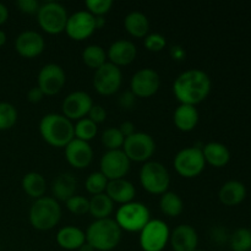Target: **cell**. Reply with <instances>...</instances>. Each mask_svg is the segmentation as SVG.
<instances>
[{"mask_svg": "<svg viewBox=\"0 0 251 251\" xmlns=\"http://www.w3.org/2000/svg\"><path fill=\"white\" fill-rule=\"evenodd\" d=\"M212 88L210 76L200 69H189L173 82V93L180 104L198 105L208 97Z\"/></svg>", "mask_w": 251, "mask_h": 251, "instance_id": "6da1fadb", "label": "cell"}, {"mask_svg": "<svg viewBox=\"0 0 251 251\" xmlns=\"http://www.w3.org/2000/svg\"><path fill=\"white\" fill-rule=\"evenodd\" d=\"M39 134L47 144L53 147H65L75 139L73 122L58 113H49L42 117Z\"/></svg>", "mask_w": 251, "mask_h": 251, "instance_id": "7a4b0ae2", "label": "cell"}, {"mask_svg": "<svg viewBox=\"0 0 251 251\" xmlns=\"http://www.w3.org/2000/svg\"><path fill=\"white\" fill-rule=\"evenodd\" d=\"M122 232L115 220L110 217L95 220V222L88 226L85 233L86 243L96 251H112L119 245Z\"/></svg>", "mask_w": 251, "mask_h": 251, "instance_id": "3957f363", "label": "cell"}, {"mask_svg": "<svg viewBox=\"0 0 251 251\" xmlns=\"http://www.w3.org/2000/svg\"><path fill=\"white\" fill-rule=\"evenodd\" d=\"M29 223L37 230H50L61 220V207L50 196H43L32 203L28 215Z\"/></svg>", "mask_w": 251, "mask_h": 251, "instance_id": "277c9868", "label": "cell"}, {"mask_svg": "<svg viewBox=\"0 0 251 251\" xmlns=\"http://www.w3.org/2000/svg\"><path fill=\"white\" fill-rule=\"evenodd\" d=\"M150 220L151 213L149 207L139 201H131L120 205L115 213V222L118 223L120 229L129 233H140Z\"/></svg>", "mask_w": 251, "mask_h": 251, "instance_id": "5b68a950", "label": "cell"}, {"mask_svg": "<svg viewBox=\"0 0 251 251\" xmlns=\"http://www.w3.org/2000/svg\"><path fill=\"white\" fill-rule=\"evenodd\" d=\"M140 183L147 193L162 195L168 191L171 176L163 164L156 161H149L140 169Z\"/></svg>", "mask_w": 251, "mask_h": 251, "instance_id": "8992f818", "label": "cell"}, {"mask_svg": "<svg viewBox=\"0 0 251 251\" xmlns=\"http://www.w3.org/2000/svg\"><path fill=\"white\" fill-rule=\"evenodd\" d=\"M69 15L63 4L56 1H47L39 6L37 21L48 34H59L65 31Z\"/></svg>", "mask_w": 251, "mask_h": 251, "instance_id": "52a82bcc", "label": "cell"}, {"mask_svg": "<svg viewBox=\"0 0 251 251\" xmlns=\"http://www.w3.org/2000/svg\"><path fill=\"white\" fill-rule=\"evenodd\" d=\"M176 173L183 178H195L200 176L206 167L202 149L198 146H189L180 150L173 159Z\"/></svg>", "mask_w": 251, "mask_h": 251, "instance_id": "ba28073f", "label": "cell"}, {"mask_svg": "<svg viewBox=\"0 0 251 251\" xmlns=\"http://www.w3.org/2000/svg\"><path fill=\"white\" fill-rule=\"evenodd\" d=\"M171 230L162 220H150L140 232L139 243L144 251H163L169 243Z\"/></svg>", "mask_w": 251, "mask_h": 251, "instance_id": "9c48e42d", "label": "cell"}, {"mask_svg": "<svg viewBox=\"0 0 251 251\" xmlns=\"http://www.w3.org/2000/svg\"><path fill=\"white\" fill-rule=\"evenodd\" d=\"M122 150L130 159V162L146 163L151 159L156 151V142L151 135L136 131L131 136L125 137Z\"/></svg>", "mask_w": 251, "mask_h": 251, "instance_id": "30bf717a", "label": "cell"}, {"mask_svg": "<svg viewBox=\"0 0 251 251\" xmlns=\"http://www.w3.org/2000/svg\"><path fill=\"white\" fill-rule=\"evenodd\" d=\"M93 87L100 95L112 96L119 91L123 83V73L119 66L107 61L93 74Z\"/></svg>", "mask_w": 251, "mask_h": 251, "instance_id": "8fae6325", "label": "cell"}, {"mask_svg": "<svg viewBox=\"0 0 251 251\" xmlns=\"http://www.w3.org/2000/svg\"><path fill=\"white\" fill-rule=\"evenodd\" d=\"M66 83L65 70L55 63L42 66L37 76V86L44 96H55L60 92Z\"/></svg>", "mask_w": 251, "mask_h": 251, "instance_id": "7c38bea8", "label": "cell"}, {"mask_svg": "<svg viewBox=\"0 0 251 251\" xmlns=\"http://www.w3.org/2000/svg\"><path fill=\"white\" fill-rule=\"evenodd\" d=\"M161 86V77L158 73L151 68L137 70L130 81V91L137 98H149L156 95Z\"/></svg>", "mask_w": 251, "mask_h": 251, "instance_id": "4fadbf2b", "label": "cell"}, {"mask_svg": "<svg viewBox=\"0 0 251 251\" xmlns=\"http://www.w3.org/2000/svg\"><path fill=\"white\" fill-rule=\"evenodd\" d=\"M130 164L131 162L123 150L107 151L100 158V172L108 180L122 179L129 173Z\"/></svg>", "mask_w": 251, "mask_h": 251, "instance_id": "5bb4252c", "label": "cell"}, {"mask_svg": "<svg viewBox=\"0 0 251 251\" xmlns=\"http://www.w3.org/2000/svg\"><path fill=\"white\" fill-rule=\"evenodd\" d=\"M92 105L93 100L87 92L74 91L64 98L63 103H61V110H63L64 117L68 118L69 120L77 122V120L87 117Z\"/></svg>", "mask_w": 251, "mask_h": 251, "instance_id": "9a60e30c", "label": "cell"}, {"mask_svg": "<svg viewBox=\"0 0 251 251\" xmlns=\"http://www.w3.org/2000/svg\"><path fill=\"white\" fill-rule=\"evenodd\" d=\"M95 31V16L91 15L87 10L76 11L69 16L65 32L74 41H83L92 36Z\"/></svg>", "mask_w": 251, "mask_h": 251, "instance_id": "2e32d148", "label": "cell"}, {"mask_svg": "<svg viewBox=\"0 0 251 251\" xmlns=\"http://www.w3.org/2000/svg\"><path fill=\"white\" fill-rule=\"evenodd\" d=\"M46 48V41L39 32L26 29L15 39V49L21 56L27 59L41 55Z\"/></svg>", "mask_w": 251, "mask_h": 251, "instance_id": "e0dca14e", "label": "cell"}, {"mask_svg": "<svg viewBox=\"0 0 251 251\" xmlns=\"http://www.w3.org/2000/svg\"><path fill=\"white\" fill-rule=\"evenodd\" d=\"M65 158L68 163L76 169L88 167L93 159V150L90 142L73 139L65 146Z\"/></svg>", "mask_w": 251, "mask_h": 251, "instance_id": "ac0fdd59", "label": "cell"}, {"mask_svg": "<svg viewBox=\"0 0 251 251\" xmlns=\"http://www.w3.org/2000/svg\"><path fill=\"white\" fill-rule=\"evenodd\" d=\"M169 244L174 251H195L199 245L198 232L190 225H179L171 232Z\"/></svg>", "mask_w": 251, "mask_h": 251, "instance_id": "d6986e66", "label": "cell"}, {"mask_svg": "<svg viewBox=\"0 0 251 251\" xmlns=\"http://www.w3.org/2000/svg\"><path fill=\"white\" fill-rule=\"evenodd\" d=\"M137 48L134 42L127 39H117L110 44L107 51V59L109 63L117 66H126L136 59Z\"/></svg>", "mask_w": 251, "mask_h": 251, "instance_id": "ffe728a7", "label": "cell"}, {"mask_svg": "<svg viewBox=\"0 0 251 251\" xmlns=\"http://www.w3.org/2000/svg\"><path fill=\"white\" fill-rule=\"evenodd\" d=\"M105 194L109 196L113 202L124 205V203L134 201L135 195H136V189L131 181L126 180L125 178L115 179V180L108 181Z\"/></svg>", "mask_w": 251, "mask_h": 251, "instance_id": "44dd1931", "label": "cell"}, {"mask_svg": "<svg viewBox=\"0 0 251 251\" xmlns=\"http://www.w3.org/2000/svg\"><path fill=\"white\" fill-rule=\"evenodd\" d=\"M248 195L247 186L239 180H228L221 186L218 191V199L221 202L228 207L238 206L245 200Z\"/></svg>", "mask_w": 251, "mask_h": 251, "instance_id": "7402d4cb", "label": "cell"}, {"mask_svg": "<svg viewBox=\"0 0 251 251\" xmlns=\"http://www.w3.org/2000/svg\"><path fill=\"white\" fill-rule=\"evenodd\" d=\"M199 110L195 105L179 104L173 113V123L180 131H193L199 123Z\"/></svg>", "mask_w": 251, "mask_h": 251, "instance_id": "603a6c76", "label": "cell"}, {"mask_svg": "<svg viewBox=\"0 0 251 251\" xmlns=\"http://www.w3.org/2000/svg\"><path fill=\"white\" fill-rule=\"evenodd\" d=\"M56 243L61 249L78 250L86 243V234L75 226H65L56 233Z\"/></svg>", "mask_w": 251, "mask_h": 251, "instance_id": "cb8c5ba5", "label": "cell"}, {"mask_svg": "<svg viewBox=\"0 0 251 251\" xmlns=\"http://www.w3.org/2000/svg\"><path fill=\"white\" fill-rule=\"evenodd\" d=\"M77 180L71 173H61L56 176L51 184V193L56 201H66L76 195Z\"/></svg>", "mask_w": 251, "mask_h": 251, "instance_id": "d4e9b609", "label": "cell"}, {"mask_svg": "<svg viewBox=\"0 0 251 251\" xmlns=\"http://www.w3.org/2000/svg\"><path fill=\"white\" fill-rule=\"evenodd\" d=\"M203 158L206 164L215 167V168H223L230 161V151L226 145L221 142H208L202 147Z\"/></svg>", "mask_w": 251, "mask_h": 251, "instance_id": "484cf974", "label": "cell"}, {"mask_svg": "<svg viewBox=\"0 0 251 251\" xmlns=\"http://www.w3.org/2000/svg\"><path fill=\"white\" fill-rule=\"evenodd\" d=\"M124 27L130 36L145 38L150 31L149 17L141 11H131L125 16Z\"/></svg>", "mask_w": 251, "mask_h": 251, "instance_id": "4316f807", "label": "cell"}, {"mask_svg": "<svg viewBox=\"0 0 251 251\" xmlns=\"http://www.w3.org/2000/svg\"><path fill=\"white\" fill-rule=\"evenodd\" d=\"M21 185L25 193L29 198L34 199V200L43 198L47 190L46 178L41 173H37V172H29V173L25 174L24 178H22Z\"/></svg>", "mask_w": 251, "mask_h": 251, "instance_id": "83f0119b", "label": "cell"}, {"mask_svg": "<svg viewBox=\"0 0 251 251\" xmlns=\"http://www.w3.org/2000/svg\"><path fill=\"white\" fill-rule=\"evenodd\" d=\"M113 210H114V202L110 200L109 196L105 193L93 195L90 199V210H88V213L95 220L109 218Z\"/></svg>", "mask_w": 251, "mask_h": 251, "instance_id": "f1b7e54d", "label": "cell"}, {"mask_svg": "<svg viewBox=\"0 0 251 251\" xmlns=\"http://www.w3.org/2000/svg\"><path fill=\"white\" fill-rule=\"evenodd\" d=\"M159 208L162 213L168 217H178L184 210V203L180 196L173 191H167L162 194L159 200Z\"/></svg>", "mask_w": 251, "mask_h": 251, "instance_id": "f546056e", "label": "cell"}, {"mask_svg": "<svg viewBox=\"0 0 251 251\" xmlns=\"http://www.w3.org/2000/svg\"><path fill=\"white\" fill-rule=\"evenodd\" d=\"M82 61L91 69H98L107 63V51L98 44H90L82 51Z\"/></svg>", "mask_w": 251, "mask_h": 251, "instance_id": "4dcf8cb0", "label": "cell"}, {"mask_svg": "<svg viewBox=\"0 0 251 251\" xmlns=\"http://www.w3.org/2000/svg\"><path fill=\"white\" fill-rule=\"evenodd\" d=\"M97 124L93 123L91 119H88L87 117L77 120L76 124L74 125V135H75V139L82 140V141L86 142H90L91 140L95 139L96 135H97Z\"/></svg>", "mask_w": 251, "mask_h": 251, "instance_id": "1f68e13d", "label": "cell"}, {"mask_svg": "<svg viewBox=\"0 0 251 251\" xmlns=\"http://www.w3.org/2000/svg\"><path fill=\"white\" fill-rule=\"evenodd\" d=\"M232 251H250L251 250V229L240 227L233 232L229 238Z\"/></svg>", "mask_w": 251, "mask_h": 251, "instance_id": "d6a6232c", "label": "cell"}, {"mask_svg": "<svg viewBox=\"0 0 251 251\" xmlns=\"http://www.w3.org/2000/svg\"><path fill=\"white\" fill-rule=\"evenodd\" d=\"M124 140L125 137L120 132L119 127H108L102 132V136H100V141L108 151L122 150Z\"/></svg>", "mask_w": 251, "mask_h": 251, "instance_id": "836d02e7", "label": "cell"}, {"mask_svg": "<svg viewBox=\"0 0 251 251\" xmlns=\"http://www.w3.org/2000/svg\"><path fill=\"white\" fill-rule=\"evenodd\" d=\"M17 122V109L9 102H0V131L14 127Z\"/></svg>", "mask_w": 251, "mask_h": 251, "instance_id": "e575fe53", "label": "cell"}, {"mask_svg": "<svg viewBox=\"0 0 251 251\" xmlns=\"http://www.w3.org/2000/svg\"><path fill=\"white\" fill-rule=\"evenodd\" d=\"M108 181L109 180L100 172H93L86 178L85 188L92 196L98 195V194L105 193Z\"/></svg>", "mask_w": 251, "mask_h": 251, "instance_id": "d590c367", "label": "cell"}, {"mask_svg": "<svg viewBox=\"0 0 251 251\" xmlns=\"http://www.w3.org/2000/svg\"><path fill=\"white\" fill-rule=\"evenodd\" d=\"M65 203L66 208L76 216L86 215V213H88V210H90V200L85 198V196L74 195Z\"/></svg>", "mask_w": 251, "mask_h": 251, "instance_id": "8d00e7d4", "label": "cell"}, {"mask_svg": "<svg viewBox=\"0 0 251 251\" xmlns=\"http://www.w3.org/2000/svg\"><path fill=\"white\" fill-rule=\"evenodd\" d=\"M85 6L93 16H104L113 6L112 0H86Z\"/></svg>", "mask_w": 251, "mask_h": 251, "instance_id": "74e56055", "label": "cell"}, {"mask_svg": "<svg viewBox=\"0 0 251 251\" xmlns=\"http://www.w3.org/2000/svg\"><path fill=\"white\" fill-rule=\"evenodd\" d=\"M145 48L149 51H161L163 50L164 47L167 46L166 37L162 36L161 33H150L145 37L144 39Z\"/></svg>", "mask_w": 251, "mask_h": 251, "instance_id": "f35d334b", "label": "cell"}, {"mask_svg": "<svg viewBox=\"0 0 251 251\" xmlns=\"http://www.w3.org/2000/svg\"><path fill=\"white\" fill-rule=\"evenodd\" d=\"M16 6L17 9H19L21 12H24V14L37 15L41 4H39L37 0H17Z\"/></svg>", "mask_w": 251, "mask_h": 251, "instance_id": "ab89813d", "label": "cell"}, {"mask_svg": "<svg viewBox=\"0 0 251 251\" xmlns=\"http://www.w3.org/2000/svg\"><path fill=\"white\" fill-rule=\"evenodd\" d=\"M87 118L98 125L107 119V112H105V109L102 105L93 104L92 108L90 109V112H88Z\"/></svg>", "mask_w": 251, "mask_h": 251, "instance_id": "60d3db41", "label": "cell"}, {"mask_svg": "<svg viewBox=\"0 0 251 251\" xmlns=\"http://www.w3.org/2000/svg\"><path fill=\"white\" fill-rule=\"evenodd\" d=\"M137 97L131 92V91H125L120 95L119 97V105L123 108V109L130 110L136 105Z\"/></svg>", "mask_w": 251, "mask_h": 251, "instance_id": "b9f144b4", "label": "cell"}, {"mask_svg": "<svg viewBox=\"0 0 251 251\" xmlns=\"http://www.w3.org/2000/svg\"><path fill=\"white\" fill-rule=\"evenodd\" d=\"M44 97V93L42 92L41 88L38 86H34V87H31L27 92V100L31 103H39Z\"/></svg>", "mask_w": 251, "mask_h": 251, "instance_id": "7bdbcfd3", "label": "cell"}, {"mask_svg": "<svg viewBox=\"0 0 251 251\" xmlns=\"http://www.w3.org/2000/svg\"><path fill=\"white\" fill-rule=\"evenodd\" d=\"M169 54H171L172 59L173 60H176V61H181L185 59L186 56V51H185V48L181 46H179V44H176V46H172L171 49H169Z\"/></svg>", "mask_w": 251, "mask_h": 251, "instance_id": "ee69618b", "label": "cell"}, {"mask_svg": "<svg viewBox=\"0 0 251 251\" xmlns=\"http://www.w3.org/2000/svg\"><path fill=\"white\" fill-rule=\"evenodd\" d=\"M119 130H120V132L124 135V137H129V136H131L132 134H135V132H136V130H135V124L132 122H129V120H125V122H123L122 125L119 126Z\"/></svg>", "mask_w": 251, "mask_h": 251, "instance_id": "f6af8a7d", "label": "cell"}, {"mask_svg": "<svg viewBox=\"0 0 251 251\" xmlns=\"http://www.w3.org/2000/svg\"><path fill=\"white\" fill-rule=\"evenodd\" d=\"M9 19V10H7L6 5L0 2V26L4 25Z\"/></svg>", "mask_w": 251, "mask_h": 251, "instance_id": "bcb514c9", "label": "cell"}, {"mask_svg": "<svg viewBox=\"0 0 251 251\" xmlns=\"http://www.w3.org/2000/svg\"><path fill=\"white\" fill-rule=\"evenodd\" d=\"M95 26L96 29H102L105 26V17L104 16H95Z\"/></svg>", "mask_w": 251, "mask_h": 251, "instance_id": "7dc6e473", "label": "cell"}, {"mask_svg": "<svg viewBox=\"0 0 251 251\" xmlns=\"http://www.w3.org/2000/svg\"><path fill=\"white\" fill-rule=\"evenodd\" d=\"M6 39H7L6 33H5L2 29H0V47H2L5 43H6Z\"/></svg>", "mask_w": 251, "mask_h": 251, "instance_id": "c3c4849f", "label": "cell"}, {"mask_svg": "<svg viewBox=\"0 0 251 251\" xmlns=\"http://www.w3.org/2000/svg\"><path fill=\"white\" fill-rule=\"evenodd\" d=\"M78 251H96V250L93 249V248L91 247V245L88 244V243H85V244H83L82 247H81L80 249H78Z\"/></svg>", "mask_w": 251, "mask_h": 251, "instance_id": "681fc988", "label": "cell"}, {"mask_svg": "<svg viewBox=\"0 0 251 251\" xmlns=\"http://www.w3.org/2000/svg\"><path fill=\"white\" fill-rule=\"evenodd\" d=\"M195 251H206V250H201V249H196Z\"/></svg>", "mask_w": 251, "mask_h": 251, "instance_id": "f907efd6", "label": "cell"}, {"mask_svg": "<svg viewBox=\"0 0 251 251\" xmlns=\"http://www.w3.org/2000/svg\"><path fill=\"white\" fill-rule=\"evenodd\" d=\"M230 251H232V250H230Z\"/></svg>", "mask_w": 251, "mask_h": 251, "instance_id": "816d5d0a", "label": "cell"}]
</instances>
